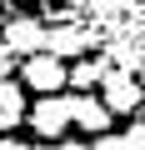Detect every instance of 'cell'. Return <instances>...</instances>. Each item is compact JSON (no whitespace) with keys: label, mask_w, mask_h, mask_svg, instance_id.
Masks as SVG:
<instances>
[{"label":"cell","mask_w":145,"mask_h":150,"mask_svg":"<svg viewBox=\"0 0 145 150\" xmlns=\"http://www.w3.org/2000/svg\"><path fill=\"white\" fill-rule=\"evenodd\" d=\"M20 85H30L35 95H60V90L70 85V65H65L60 55H50V50L25 55V65H20Z\"/></svg>","instance_id":"1"},{"label":"cell","mask_w":145,"mask_h":150,"mask_svg":"<svg viewBox=\"0 0 145 150\" xmlns=\"http://www.w3.org/2000/svg\"><path fill=\"white\" fill-rule=\"evenodd\" d=\"M125 5H130V0H90L95 15H115V10H125Z\"/></svg>","instance_id":"11"},{"label":"cell","mask_w":145,"mask_h":150,"mask_svg":"<svg viewBox=\"0 0 145 150\" xmlns=\"http://www.w3.org/2000/svg\"><path fill=\"white\" fill-rule=\"evenodd\" d=\"M0 150H30V145H20L15 135H0Z\"/></svg>","instance_id":"13"},{"label":"cell","mask_w":145,"mask_h":150,"mask_svg":"<svg viewBox=\"0 0 145 150\" xmlns=\"http://www.w3.org/2000/svg\"><path fill=\"white\" fill-rule=\"evenodd\" d=\"M30 5H50V0H30Z\"/></svg>","instance_id":"14"},{"label":"cell","mask_w":145,"mask_h":150,"mask_svg":"<svg viewBox=\"0 0 145 150\" xmlns=\"http://www.w3.org/2000/svg\"><path fill=\"white\" fill-rule=\"evenodd\" d=\"M35 150H85V145H75V140H45V145H35Z\"/></svg>","instance_id":"12"},{"label":"cell","mask_w":145,"mask_h":150,"mask_svg":"<svg viewBox=\"0 0 145 150\" xmlns=\"http://www.w3.org/2000/svg\"><path fill=\"white\" fill-rule=\"evenodd\" d=\"M45 50L60 55V60H75V55L90 50V30H80V25H55V30L45 35Z\"/></svg>","instance_id":"6"},{"label":"cell","mask_w":145,"mask_h":150,"mask_svg":"<svg viewBox=\"0 0 145 150\" xmlns=\"http://www.w3.org/2000/svg\"><path fill=\"white\" fill-rule=\"evenodd\" d=\"M140 85H145V65H140Z\"/></svg>","instance_id":"15"},{"label":"cell","mask_w":145,"mask_h":150,"mask_svg":"<svg viewBox=\"0 0 145 150\" xmlns=\"http://www.w3.org/2000/svg\"><path fill=\"white\" fill-rule=\"evenodd\" d=\"M30 120V105H25V90H20V80H0V130H15V125H25Z\"/></svg>","instance_id":"5"},{"label":"cell","mask_w":145,"mask_h":150,"mask_svg":"<svg viewBox=\"0 0 145 150\" xmlns=\"http://www.w3.org/2000/svg\"><path fill=\"white\" fill-rule=\"evenodd\" d=\"M115 65L110 60H75V65H70V85H75L80 95H90L95 85H105V75H110Z\"/></svg>","instance_id":"8"},{"label":"cell","mask_w":145,"mask_h":150,"mask_svg":"<svg viewBox=\"0 0 145 150\" xmlns=\"http://www.w3.org/2000/svg\"><path fill=\"white\" fill-rule=\"evenodd\" d=\"M110 105L100 100V95H75V125L85 130V135H105L110 130Z\"/></svg>","instance_id":"7"},{"label":"cell","mask_w":145,"mask_h":150,"mask_svg":"<svg viewBox=\"0 0 145 150\" xmlns=\"http://www.w3.org/2000/svg\"><path fill=\"white\" fill-rule=\"evenodd\" d=\"M45 25H35V20H10L5 25V50L10 55H40L45 50Z\"/></svg>","instance_id":"4"},{"label":"cell","mask_w":145,"mask_h":150,"mask_svg":"<svg viewBox=\"0 0 145 150\" xmlns=\"http://www.w3.org/2000/svg\"><path fill=\"white\" fill-rule=\"evenodd\" d=\"M100 100L110 105V115H135L140 100H145V85H140V75H130V70L115 65L105 75V85H100Z\"/></svg>","instance_id":"3"},{"label":"cell","mask_w":145,"mask_h":150,"mask_svg":"<svg viewBox=\"0 0 145 150\" xmlns=\"http://www.w3.org/2000/svg\"><path fill=\"white\" fill-rule=\"evenodd\" d=\"M90 150H130V145H125V135L105 130V135H95V145H90Z\"/></svg>","instance_id":"9"},{"label":"cell","mask_w":145,"mask_h":150,"mask_svg":"<svg viewBox=\"0 0 145 150\" xmlns=\"http://www.w3.org/2000/svg\"><path fill=\"white\" fill-rule=\"evenodd\" d=\"M125 145H130V150H145V120H130V130H125Z\"/></svg>","instance_id":"10"},{"label":"cell","mask_w":145,"mask_h":150,"mask_svg":"<svg viewBox=\"0 0 145 150\" xmlns=\"http://www.w3.org/2000/svg\"><path fill=\"white\" fill-rule=\"evenodd\" d=\"M25 125H35L45 140H60L70 125H75V95H65V90H60V95H40V100L30 105V120H25Z\"/></svg>","instance_id":"2"}]
</instances>
